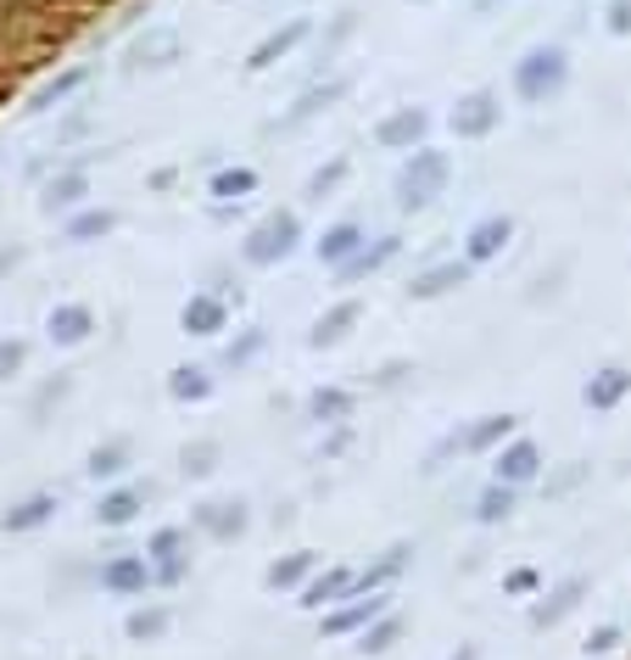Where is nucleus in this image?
Wrapping results in <instances>:
<instances>
[{
  "instance_id": "obj_1",
  "label": "nucleus",
  "mask_w": 631,
  "mask_h": 660,
  "mask_svg": "<svg viewBox=\"0 0 631 660\" xmlns=\"http://www.w3.org/2000/svg\"><path fill=\"white\" fill-rule=\"evenodd\" d=\"M564 84H570V51H564V45H531V51L514 62V96L525 107L559 102Z\"/></svg>"
},
{
  "instance_id": "obj_2",
  "label": "nucleus",
  "mask_w": 631,
  "mask_h": 660,
  "mask_svg": "<svg viewBox=\"0 0 631 660\" xmlns=\"http://www.w3.org/2000/svg\"><path fill=\"white\" fill-rule=\"evenodd\" d=\"M448 185H453V157L436 152V146H419V152L397 168V208H403V213H419V208H430L436 197H442Z\"/></svg>"
},
{
  "instance_id": "obj_3",
  "label": "nucleus",
  "mask_w": 631,
  "mask_h": 660,
  "mask_svg": "<svg viewBox=\"0 0 631 660\" xmlns=\"http://www.w3.org/2000/svg\"><path fill=\"white\" fill-rule=\"evenodd\" d=\"M302 241V219L297 213H269L247 229V241H240V263H252V269H274L285 263L290 252H297Z\"/></svg>"
},
{
  "instance_id": "obj_4",
  "label": "nucleus",
  "mask_w": 631,
  "mask_h": 660,
  "mask_svg": "<svg viewBox=\"0 0 631 660\" xmlns=\"http://www.w3.org/2000/svg\"><path fill=\"white\" fill-rule=\"evenodd\" d=\"M347 90H353V79H324V84H308L297 102H290L279 118H269L263 123V134H297V129H308L313 118H324L335 102H347Z\"/></svg>"
},
{
  "instance_id": "obj_5",
  "label": "nucleus",
  "mask_w": 631,
  "mask_h": 660,
  "mask_svg": "<svg viewBox=\"0 0 631 660\" xmlns=\"http://www.w3.org/2000/svg\"><path fill=\"white\" fill-rule=\"evenodd\" d=\"M448 129L459 140H487V134H498L503 129V96H498V90H469V96L453 102Z\"/></svg>"
},
{
  "instance_id": "obj_6",
  "label": "nucleus",
  "mask_w": 631,
  "mask_h": 660,
  "mask_svg": "<svg viewBox=\"0 0 631 660\" xmlns=\"http://www.w3.org/2000/svg\"><path fill=\"white\" fill-rule=\"evenodd\" d=\"M145 559H152V571L163 588H179L190 577V532L184 527H163L152 532V543H145Z\"/></svg>"
},
{
  "instance_id": "obj_7",
  "label": "nucleus",
  "mask_w": 631,
  "mask_h": 660,
  "mask_svg": "<svg viewBox=\"0 0 631 660\" xmlns=\"http://www.w3.org/2000/svg\"><path fill=\"white\" fill-rule=\"evenodd\" d=\"M543 476V448L531 443V437H509L498 453H492V482L503 487H531Z\"/></svg>"
},
{
  "instance_id": "obj_8",
  "label": "nucleus",
  "mask_w": 631,
  "mask_h": 660,
  "mask_svg": "<svg viewBox=\"0 0 631 660\" xmlns=\"http://www.w3.org/2000/svg\"><path fill=\"white\" fill-rule=\"evenodd\" d=\"M469 274H475V263H469V258H442V263H430V269H419V274L408 280V297H414V303L453 297V292H464V286H469Z\"/></svg>"
},
{
  "instance_id": "obj_9",
  "label": "nucleus",
  "mask_w": 631,
  "mask_h": 660,
  "mask_svg": "<svg viewBox=\"0 0 631 660\" xmlns=\"http://www.w3.org/2000/svg\"><path fill=\"white\" fill-rule=\"evenodd\" d=\"M95 582H102L112 599H140L145 588L157 582V571H152V559H145V554H112L102 571H95Z\"/></svg>"
},
{
  "instance_id": "obj_10",
  "label": "nucleus",
  "mask_w": 631,
  "mask_h": 660,
  "mask_svg": "<svg viewBox=\"0 0 631 660\" xmlns=\"http://www.w3.org/2000/svg\"><path fill=\"white\" fill-rule=\"evenodd\" d=\"M392 610V593H369V599H342L335 610H324V638H353L369 622H380Z\"/></svg>"
},
{
  "instance_id": "obj_11",
  "label": "nucleus",
  "mask_w": 631,
  "mask_h": 660,
  "mask_svg": "<svg viewBox=\"0 0 631 660\" xmlns=\"http://www.w3.org/2000/svg\"><path fill=\"white\" fill-rule=\"evenodd\" d=\"M84 197H90V163H62L51 179H45L39 208H45V213H79Z\"/></svg>"
},
{
  "instance_id": "obj_12",
  "label": "nucleus",
  "mask_w": 631,
  "mask_h": 660,
  "mask_svg": "<svg viewBox=\"0 0 631 660\" xmlns=\"http://www.w3.org/2000/svg\"><path fill=\"white\" fill-rule=\"evenodd\" d=\"M425 129H430V113L425 107H397V113H385L374 123V146H385V152H419Z\"/></svg>"
},
{
  "instance_id": "obj_13",
  "label": "nucleus",
  "mask_w": 631,
  "mask_h": 660,
  "mask_svg": "<svg viewBox=\"0 0 631 660\" xmlns=\"http://www.w3.org/2000/svg\"><path fill=\"white\" fill-rule=\"evenodd\" d=\"M313 34V17H290L285 28H274V34H263L258 45H252V57H247V73H269L274 62H285L297 45Z\"/></svg>"
},
{
  "instance_id": "obj_14",
  "label": "nucleus",
  "mask_w": 631,
  "mask_h": 660,
  "mask_svg": "<svg viewBox=\"0 0 631 660\" xmlns=\"http://www.w3.org/2000/svg\"><path fill=\"white\" fill-rule=\"evenodd\" d=\"M593 593V582L587 577H564L559 588H548L537 604H531V627H537V633H548V627H559L564 616H570V610L581 604V599H587Z\"/></svg>"
},
{
  "instance_id": "obj_15",
  "label": "nucleus",
  "mask_w": 631,
  "mask_h": 660,
  "mask_svg": "<svg viewBox=\"0 0 631 660\" xmlns=\"http://www.w3.org/2000/svg\"><path fill=\"white\" fill-rule=\"evenodd\" d=\"M509 241H514V219H509V213H487L480 224H469V235H464V258H469V263H492Z\"/></svg>"
},
{
  "instance_id": "obj_16",
  "label": "nucleus",
  "mask_w": 631,
  "mask_h": 660,
  "mask_svg": "<svg viewBox=\"0 0 631 660\" xmlns=\"http://www.w3.org/2000/svg\"><path fill=\"white\" fill-rule=\"evenodd\" d=\"M197 527H202L207 538L229 543V538H240V532L252 527V509H247V498H218V504H197Z\"/></svg>"
},
{
  "instance_id": "obj_17",
  "label": "nucleus",
  "mask_w": 631,
  "mask_h": 660,
  "mask_svg": "<svg viewBox=\"0 0 631 660\" xmlns=\"http://www.w3.org/2000/svg\"><path fill=\"white\" fill-rule=\"evenodd\" d=\"M626 398H631V369H626V364H604V369H593V375H587V387H581V403L598 409V414L620 409Z\"/></svg>"
},
{
  "instance_id": "obj_18",
  "label": "nucleus",
  "mask_w": 631,
  "mask_h": 660,
  "mask_svg": "<svg viewBox=\"0 0 631 660\" xmlns=\"http://www.w3.org/2000/svg\"><path fill=\"white\" fill-rule=\"evenodd\" d=\"M179 325H184V337H218V330H229V297L224 292H197L184 303Z\"/></svg>"
},
{
  "instance_id": "obj_19",
  "label": "nucleus",
  "mask_w": 631,
  "mask_h": 660,
  "mask_svg": "<svg viewBox=\"0 0 631 660\" xmlns=\"http://www.w3.org/2000/svg\"><path fill=\"white\" fill-rule=\"evenodd\" d=\"M369 247V229L358 224V219H342V224H330L319 241H313V252H319V263H330V269H342L347 258H358Z\"/></svg>"
},
{
  "instance_id": "obj_20",
  "label": "nucleus",
  "mask_w": 631,
  "mask_h": 660,
  "mask_svg": "<svg viewBox=\"0 0 631 660\" xmlns=\"http://www.w3.org/2000/svg\"><path fill=\"white\" fill-rule=\"evenodd\" d=\"M90 330H95V308H90V303H57L51 319H45V337H51L57 347L90 342Z\"/></svg>"
},
{
  "instance_id": "obj_21",
  "label": "nucleus",
  "mask_w": 631,
  "mask_h": 660,
  "mask_svg": "<svg viewBox=\"0 0 631 660\" xmlns=\"http://www.w3.org/2000/svg\"><path fill=\"white\" fill-rule=\"evenodd\" d=\"M364 319V303L358 297H342L335 308H324L319 319H313V330H308V347H342L347 342V330Z\"/></svg>"
},
{
  "instance_id": "obj_22",
  "label": "nucleus",
  "mask_w": 631,
  "mask_h": 660,
  "mask_svg": "<svg viewBox=\"0 0 631 660\" xmlns=\"http://www.w3.org/2000/svg\"><path fill=\"white\" fill-rule=\"evenodd\" d=\"M57 509H62V498L45 487V493L17 498L7 515H0V527H7V532H39V527H51V521H57Z\"/></svg>"
},
{
  "instance_id": "obj_23",
  "label": "nucleus",
  "mask_w": 631,
  "mask_h": 660,
  "mask_svg": "<svg viewBox=\"0 0 631 660\" xmlns=\"http://www.w3.org/2000/svg\"><path fill=\"white\" fill-rule=\"evenodd\" d=\"M514 426H520L514 414H480L475 426H459V448L464 453H498L514 437Z\"/></svg>"
},
{
  "instance_id": "obj_24",
  "label": "nucleus",
  "mask_w": 631,
  "mask_h": 660,
  "mask_svg": "<svg viewBox=\"0 0 631 660\" xmlns=\"http://www.w3.org/2000/svg\"><path fill=\"white\" fill-rule=\"evenodd\" d=\"M397 252H403V235H380L374 247H364L358 258H347L342 269H335V286H358V280H369L374 269H385Z\"/></svg>"
},
{
  "instance_id": "obj_25",
  "label": "nucleus",
  "mask_w": 631,
  "mask_h": 660,
  "mask_svg": "<svg viewBox=\"0 0 631 660\" xmlns=\"http://www.w3.org/2000/svg\"><path fill=\"white\" fill-rule=\"evenodd\" d=\"M353 577L358 571H347V565H330V571H319L308 588H302V610H335V604H342L347 593H353Z\"/></svg>"
},
{
  "instance_id": "obj_26",
  "label": "nucleus",
  "mask_w": 631,
  "mask_h": 660,
  "mask_svg": "<svg viewBox=\"0 0 631 660\" xmlns=\"http://www.w3.org/2000/svg\"><path fill=\"white\" fill-rule=\"evenodd\" d=\"M353 409H358L353 387H313L308 392V420H313V426H342V420H353Z\"/></svg>"
},
{
  "instance_id": "obj_27",
  "label": "nucleus",
  "mask_w": 631,
  "mask_h": 660,
  "mask_svg": "<svg viewBox=\"0 0 631 660\" xmlns=\"http://www.w3.org/2000/svg\"><path fill=\"white\" fill-rule=\"evenodd\" d=\"M129 464H134V443L129 437H112V443H102V448L84 459V476L90 482H118Z\"/></svg>"
},
{
  "instance_id": "obj_28",
  "label": "nucleus",
  "mask_w": 631,
  "mask_h": 660,
  "mask_svg": "<svg viewBox=\"0 0 631 660\" xmlns=\"http://www.w3.org/2000/svg\"><path fill=\"white\" fill-rule=\"evenodd\" d=\"M168 627H174V610L168 604H140V610H129V622H123L129 644H163Z\"/></svg>"
},
{
  "instance_id": "obj_29",
  "label": "nucleus",
  "mask_w": 631,
  "mask_h": 660,
  "mask_svg": "<svg viewBox=\"0 0 631 660\" xmlns=\"http://www.w3.org/2000/svg\"><path fill=\"white\" fill-rule=\"evenodd\" d=\"M95 73L90 68H68V73H57V79H45L39 90H34V96H28V113H51V107H62L68 96H73V90H84Z\"/></svg>"
},
{
  "instance_id": "obj_30",
  "label": "nucleus",
  "mask_w": 631,
  "mask_h": 660,
  "mask_svg": "<svg viewBox=\"0 0 631 660\" xmlns=\"http://www.w3.org/2000/svg\"><path fill=\"white\" fill-rule=\"evenodd\" d=\"M520 509V487H503V482H487V487H480V498H475V521L480 527H503L509 521V515Z\"/></svg>"
},
{
  "instance_id": "obj_31",
  "label": "nucleus",
  "mask_w": 631,
  "mask_h": 660,
  "mask_svg": "<svg viewBox=\"0 0 631 660\" xmlns=\"http://www.w3.org/2000/svg\"><path fill=\"white\" fill-rule=\"evenodd\" d=\"M168 398L174 403H207L213 398V369L207 364H179L168 375Z\"/></svg>"
},
{
  "instance_id": "obj_32",
  "label": "nucleus",
  "mask_w": 631,
  "mask_h": 660,
  "mask_svg": "<svg viewBox=\"0 0 631 660\" xmlns=\"http://www.w3.org/2000/svg\"><path fill=\"white\" fill-rule=\"evenodd\" d=\"M140 509H145V487H112V493H102V504H95V521H102V527H129Z\"/></svg>"
},
{
  "instance_id": "obj_33",
  "label": "nucleus",
  "mask_w": 631,
  "mask_h": 660,
  "mask_svg": "<svg viewBox=\"0 0 631 660\" xmlns=\"http://www.w3.org/2000/svg\"><path fill=\"white\" fill-rule=\"evenodd\" d=\"M313 565H319V554H313V549H297V554L274 559L269 571H263V582H269V588H308V582H313Z\"/></svg>"
},
{
  "instance_id": "obj_34",
  "label": "nucleus",
  "mask_w": 631,
  "mask_h": 660,
  "mask_svg": "<svg viewBox=\"0 0 631 660\" xmlns=\"http://www.w3.org/2000/svg\"><path fill=\"white\" fill-rule=\"evenodd\" d=\"M403 627H408V622H403V610H385L380 622H369V627L358 633V644H353V649L374 660V655H385V649H392V644L403 638Z\"/></svg>"
},
{
  "instance_id": "obj_35",
  "label": "nucleus",
  "mask_w": 631,
  "mask_h": 660,
  "mask_svg": "<svg viewBox=\"0 0 631 660\" xmlns=\"http://www.w3.org/2000/svg\"><path fill=\"white\" fill-rule=\"evenodd\" d=\"M118 229V213L112 208H79L68 219V241H102V235Z\"/></svg>"
},
{
  "instance_id": "obj_36",
  "label": "nucleus",
  "mask_w": 631,
  "mask_h": 660,
  "mask_svg": "<svg viewBox=\"0 0 631 660\" xmlns=\"http://www.w3.org/2000/svg\"><path fill=\"white\" fill-rule=\"evenodd\" d=\"M207 191H213L218 202H247V197L258 191V168H218Z\"/></svg>"
},
{
  "instance_id": "obj_37",
  "label": "nucleus",
  "mask_w": 631,
  "mask_h": 660,
  "mask_svg": "<svg viewBox=\"0 0 631 660\" xmlns=\"http://www.w3.org/2000/svg\"><path fill=\"white\" fill-rule=\"evenodd\" d=\"M358 34V12H335L330 17V28L319 34V68H330L335 57H342V45Z\"/></svg>"
},
{
  "instance_id": "obj_38",
  "label": "nucleus",
  "mask_w": 631,
  "mask_h": 660,
  "mask_svg": "<svg viewBox=\"0 0 631 660\" xmlns=\"http://www.w3.org/2000/svg\"><path fill=\"white\" fill-rule=\"evenodd\" d=\"M347 174H353L347 157H330L324 168H313V174H308V202H330V197L347 185Z\"/></svg>"
},
{
  "instance_id": "obj_39",
  "label": "nucleus",
  "mask_w": 631,
  "mask_h": 660,
  "mask_svg": "<svg viewBox=\"0 0 631 660\" xmlns=\"http://www.w3.org/2000/svg\"><path fill=\"white\" fill-rule=\"evenodd\" d=\"M179 62V34H152L134 45V68H168Z\"/></svg>"
},
{
  "instance_id": "obj_40",
  "label": "nucleus",
  "mask_w": 631,
  "mask_h": 660,
  "mask_svg": "<svg viewBox=\"0 0 631 660\" xmlns=\"http://www.w3.org/2000/svg\"><path fill=\"white\" fill-rule=\"evenodd\" d=\"M263 347H269V330H263V325L240 330V337H235V342L224 347V369H247V364H252V358H258Z\"/></svg>"
},
{
  "instance_id": "obj_41",
  "label": "nucleus",
  "mask_w": 631,
  "mask_h": 660,
  "mask_svg": "<svg viewBox=\"0 0 631 660\" xmlns=\"http://www.w3.org/2000/svg\"><path fill=\"white\" fill-rule=\"evenodd\" d=\"M179 470H184L190 482H202V476H213V470H218V443H213V437H202V443H190V448L179 453Z\"/></svg>"
},
{
  "instance_id": "obj_42",
  "label": "nucleus",
  "mask_w": 631,
  "mask_h": 660,
  "mask_svg": "<svg viewBox=\"0 0 631 660\" xmlns=\"http://www.w3.org/2000/svg\"><path fill=\"white\" fill-rule=\"evenodd\" d=\"M564 280H570V263H553V269H543L537 280H531V292H525V303H531V308H543V303H553V297L564 292Z\"/></svg>"
},
{
  "instance_id": "obj_43",
  "label": "nucleus",
  "mask_w": 631,
  "mask_h": 660,
  "mask_svg": "<svg viewBox=\"0 0 631 660\" xmlns=\"http://www.w3.org/2000/svg\"><path fill=\"white\" fill-rule=\"evenodd\" d=\"M73 392V375H51V381H45L39 392H34V403H28V414H34V426H39V420H45V409H51V403H62Z\"/></svg>"
},
{
  "instance_id": "obj_44",
  "label": "nucleus",
  "mask_w": 631,
  "mask_h": 660,
  "mask_svg": "<svg viewBox=\"0 0 631 660\" xmlns=\"http://www.w3.org/2000/svg\"><path fill=\"white\" fill-rule=\"evenodd\" d=\"M408 375H414V364H408V358H392V364H380V369H374V381H369V387H374V392H397Z\"/></svg>"
},
{
  "instance_id": "obj_45",
  "label": "nucleus",
  "mask_w": 631,
  "mask_h": 660,
  "mask_svg": "<svg viewBox=\"0 0 631 660\" xmlns=\"http://www.w3.org/2000/svg\"><path fill=\"white\" fill-rule=\"evenodd\" d=\"M593 476V464H570V470H559V476L548 482V498H564V493H575L581 482Z\"/></svg>"
},
{
  "instance_id": "obj_46",
  "label": "nucleus",
  "mask_w": 631,
  "mask_h": 660,
  "mask_svg": "<svg viewBox=\"0 0 631 660\" xmlns=\"http://www.w3.org/2000/svg\"><path fill=\"white\" fill-rule=\"evenodd\" d=\"M581 649H587V660H593V655H609V649H620V627H615V622L593 627V633H587V644H581Z\"/></svg>"
},
{
  "instance_id": "obj_47",
  "label": "nucleus",
  "mask_w": 631,
  "mask_h": 660,
  "mask_svg": "<svg viewBox=\"0 0 631 660\" xmlns=\"http://www.w3.org/2000/svg\"><path fill=\"white\" fill-rule=\"evenodd\" d=\"M23 358H28V347H23V342L0 337V381H12V375L23 369Z\"/></svg>"
},
{
  "instance_id": "obj_48",
  "label": "nucleus",
  "mask_w": 631,
  "mask_h": 660,
  "mask_svg": "<svg viewBox=\"0 0 631 660\" xmlns=\"http://www.w3.org/2000/svg\"><path fill=\"white\" fill-rule=\"evenodd\" d=\"M604 28H609L615 39L631 34V0H609V7H604Z\"/></svg>"
},
{
  "instance_id": "obj_49",
  "label": "nucleus",
  "mask_w": 631,
  "mask_h": 660,
  "mask_svg": "<svg viewBox=\"0 0 631 660\" xmlns=\"http://www.w3.org/2000/svg\"><path fill=\"white\" fill-rule=\"evenodd\" d=\"M503 588H509L514 599H525V593H537V588H543V571H531V565H520V571H509V577H503Z\"/></svg>"
},
{
  "instance_id": "obj_50",
  "label": "nucleus",
  "mask_w": 631,
  "mask_h": 660,
  "mask_svg": "<svg viewBox=\"0 0 631 660\" xmlns=\"http://www.w3.org/2000/svg\"><path fill=\"white\" fill-rule=\"evenodd\" d=\"M17 263H23V247H0V274L17 269Z\"/></svg>"
},
{
  "instance_id": "obj_51",
  "label": "nucleus",
  "mask_w": 631,
  "mask_h": 660,
  "mask_svg": "<svg viewBox=\"0 0 631 660\" xmlns=\"http://www.w3.org/2000/svg\"><path fill=\"white\" fill-rule=\"evenodd\" d=\"M448 660H480V649H475V644H459V649H453Z\"/></svg>"
},
{
  "instance_id": "obj_52",
  "label": "nucleus",
  "mask_w": 631,
  "mask_h": 660,
  "mask_svg": "<svg viewBox=\"0 0 631 660\" xmlns=\"http://www.w3.org/2000/svg\"><path fill=\"white\" fill-rule=\"evenodd\" d=\"M469 7H475V12H480V17H487V12H492V7H498V0H469Z\"/></svg>"
}]
</instances>
